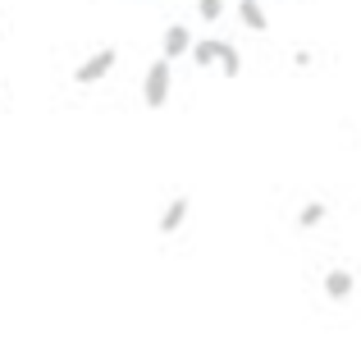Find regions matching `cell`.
Wrapping results in <instances>:
<instances>
[{
  "instance_id": "3",
  "label": "cell",
  "mask_w": 361,
  "mask_h": 357,
  "mask_svg": "<svg viewBox=\"0 0 361 357\" xmlns=\"http://www.w3.org/2000/svg\"><path fill=\"white\" fill-rule=\"evenodd\" d=\"M188 215H192V197H188V193H178V197H169V202H165V211H160L156 229L169 238V234H178V229L188 224Z\"/></svg>"
},
{
  "instance_id": "8",
  "label": "cell",
  "mask_w": 361,
  "mask_h": 357,
  "mask_svg": "<svg viewBox=\"0 0 361 357\" xmlns=\"http://www.w3.org/2000/svg\"><path fill=\"white\" fill-rule=\"evenodd\" d=\"M325 215H329V206L311 197V202H302V211H298V229H316V224L325 220Z\"/></svg>"
},
{
  "instance_id": "10",
  "label": "cell",
  "mask_w": 361,
  "mask_h": 357,
  "mask_svg": "<svg viewBox=\"0 0 361 357\" xmlns=\"http://www.w3.org/2000/svg\"><path fill=\"white\" fill-rule=\"evenodd\" d=\"M197 14H202L206 23H220L224 18V0H197Z\"/></svg>"
},
{
  "instance_id": "9",
  "label": "cell",
  "mask_w": 361,
  "mask_h": 357,
  "mask_svg": "<svg viewBox=\"0 0 361 357\" xmlns=\"http://www.w3.org/2000/svg\"><path fill=\"white\" fill-rule=\"evenodd\" d=\"M220 73H224V78H238V73H243V55H238L233 42H220Z\"/></svg>"
},
{
  "instance_id": "7",
  "label": "cell",
  "mask_w": 361,
  "mask_h": 357,
  "mask_svg": "<svg viewBox=\"0 0 361 357\" xmlns=\"http://www.w3.org/2000/svg\"><path fill=\"white\" fill-rule=\"evenodd\" d=\"M238 18H243L247 32H265V28H270V18H265L261 0H238Z\"/></svg>"
},
{
  "instance_id": "5",
  "label": "cell",
  "mask_w": 361,
  "mask_h": 357,
  "mask_svg": "<svg viewBox=\"0 0 361 357\" xmlns=\"http://www.w3.org/2000/svg\"><path fill=\"white\" fill-rule=\"evenodd\" d=\"M320 289H325L329 303H348V298H353V289H357V275H353V270H343V266H334V270H325Z\"/></svg>"
},
{
  "instance_id": "6",
  "label": "cell",
  "mask_w": 361,
  "mask_h": 357,
  "mask_svg": "<svg viewBox=\"0 0 361 357\" xmlns=\"http://www.w3.org/2000/svg\"><path fill=\"white\" fill-rule=\"evenodd\" d=\"M188 60H192L197 69H211V64H220V37H202V42H192Z\"/></svg>"
},
{
  "instance_id": "2",
  "label": "cell",
  "mask_w": 361,
  "mask_h": 357,
  "mask_svg": "<svg viewBox=\"0 0 361 357\" xmlns=\"http://www.w3.org/2000/svg\"><path fill=\"white\" fill-rule=\"evenodd\" d=\"M115 64H119V46H101V51H92L87 60L73 69V83H78V87H92V83H101Z\"/></svg>"
},
{
  "instance_id": "4",
  "label": "cell",
  "mask_w": 361,
  "mask_h": 357,
  "mask_svg": "<svg viewBox=\"0 0 361 357\" xmlns=\"http://www.w3.org/2000/svg\"><path fill=\"white\" fill-rule=\"evenodd\" d=\"M188 51H192V28H188V23H169L165 37H160V55L174 64V60H183Z\"/></svg>"
},
{
  "instance_id": "1",
  "label": "cell",
  "mask_w": 361,
  "mask_h": 357,
  "mask_svg": "<svg viewBox=\"0 0 361 357\" xmlns=\"http://www.w3.org/2000/svg\"><path fill=\"white\" fill-rule=\"evenodd\" d=\"M169 87H174V64L160 55V60H151L147 73H142V106H147V110H160L169 101Z\"/></svg>"
}]
</instances>
